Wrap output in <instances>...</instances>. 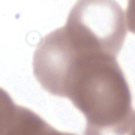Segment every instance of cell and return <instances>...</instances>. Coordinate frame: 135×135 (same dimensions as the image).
I'll use <instances>...</instances> for the list:
<instances>
[{"instance_id":"1","label":"cell","mask_w":135,"mask_h":135,"mask_svg":"<svg viewBox=\"0 0 135 135\" xmlns=\"http://www.w3.org/2000/svg\"><path fill=\"white\" fill-rule=\"evenodd\" d=\"M63 98L85 117V134H130L134 131L131 92L116 57L79 56L68 73Z\"/></svg>"},{"instance_id":"2","label":"cell","mask_w":135,"mask_h":135,"mask_svg":"<svg viewBox=\"0 0 135 135\" xmlns=\"http://www.w3.org/2000/svg\"><path fill=\"white\" fill-rule=\"evenodd\" d=\"M130 24L115 1H78L63 28L72 43L83 51L117 57Z\"/></svg>"},{"instance_id":"3","label":"cell","mask_w":135,"mask_h":135,"mask_svg":"<svg viewBox=\"0 0 135 135\" xmlns=\"http://www.w3.org/2000/svg\"><path fill=\"white\" fill-rule=\"evenodd\" d=\"M2 103V126L10 134H43L56 131L31 109L15 104L6 92Z\"/></svg>"}]
</instances>
